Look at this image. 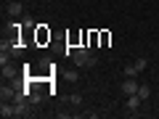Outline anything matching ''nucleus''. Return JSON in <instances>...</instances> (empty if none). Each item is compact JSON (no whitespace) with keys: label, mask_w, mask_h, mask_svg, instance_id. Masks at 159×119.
I'll return each mask as SVG.
<instances>
[{"label":"nucleus","mask_w":159,"mask_h":119,"mask_svg":"<svg viewBox=\"0 0 159 119\" xmlns=\"http://www.w3.org/2000/svg\"><path fill=\"white\" fill-rule=\"evenodd\" d=\"M0 69H3V82H6V79L11 82V79L16 77V66H13V64H6V66H0Z\"/></svg>","instance_id":"0eeeda50"},{"label":"nucleus","mask_w":159,"mask_h":119,"mask_svg":"<svg viewBox=\"0 0 159 119\" xmlns=\"http://www.w3.org/2000/svg\"><path fill=\"white\" fill-rule=\"evenodd\" d=\"M6 64H11V53L3 48V53H0V66H6Z\"/></svg>","instance_id":"f8f14e48"},{"label":"nucleus","mask_w":159,"mask_h":119,"mask_svg":"<svg viewBox=\"0 0 159 119\" xmlns=\"http://www.w3.org/2000/svg\"><path fill=\"white\" fill-rule=\"evenodd\" d=\"M8 13H11V16H21V13H24L21 0H16V3H8Z\"/></svg>","instance_id":"6e6552de"},{"label":"nucleus","mask_w":159,"mask_h":119,"mask_svg":"<svg viewBox=\"0 0 159 119\" xmlns=\"http://www.w3.org/2000/svg\"><path fill=\"white\" fill-rule=\"evenodd\" d=\"M141 103H143V98L138 95V93L127 95V101H125V108H127V114H133V117H135V114H138V108H141Z\"/></svg>","instance_id":"7ed1b4c3"},{"label":"nucleus","mask_w":159,"mask_h":119,"mask_svg":"<svg viewBox=\"0 0 159 119\" xmlns=\"http://www.w3.org/2000/svg\"><path fill=\"white\" fill-rule=\"evenodd\" d=\"M138 82H135V77H125V82H122V87H119V90L125 93V95H133V93H138Z\"/></svg>","instance_id":"39448f33"},{"label":"nucleus","mask_w":159,"mask_h":119,"mask_svg":"<svg viewBox=\"0 0 159 119\" xmlns=\"http://www.w3.org/2000/svg\"><path fill=\"white\" fill-rule=\"evenodd\" d=\"M69 106H82V95H80V93H72V95H69Z\"/></svg>","instance_id":"1a4fd4ad"},{"label":"nucleus","mask_w":159,"mask_h":119,"mask_svg":"<svg viewBox=\"0 0 159 119\" xmlns=\"http://www.w3.org/2000/svg\"><path fill=\"white\" fill-rule=\"evenodd\" d=\"M66 79H69V82H77V79H80V72H74V69H69V72H66Z\"/></svg>","instance_id":"ddd939ff"},{"label":"nucleus","mask_w":159,"mask_h":119,"mask_svg":"<svg viewBox=\"0 0 159 119\" xmlns=\"http://www.w3.org/2000/svg\"><path fill=\"white\" fill-rule=\"evenodd\" d=\"M40 101H43V93H40V90H32V95H29V103L34 106V103H40Z\"/></svg>","instance_id":"9b49d317"},{"label":"nucleus","mask_w":159,"mask_h":119,"mask_svg":"<svg viewBox=\"0 0 159 119\" xmlns=\"http://www.w3.org/2000/svg\"><path fill=\"white\" fill-rule=\"evenodd\" d=\"M0 117H3V119L16 117V106H13V101H3V103H0Z\"/></svg>","instance_id":"423d86ee"},{"label":"nucleus","mask_w":159,"mask_h":119,"mask_svg":"<svg viewBox=\"0 0 159 119\" xmlns=\"http://www.w3.org/2000/svg\"><path fill=\"white\" fill-rule=\"evenodd\" d=\"M138 95H141L143 101H148V95H151V87H148V85H141V87H138Z\"/></svg>","instance_id":"9d476101"},{"label":"nucleus","mask_w":159,"mask_h":119,"mask_svg":"<svg viewBox=\"0 0 159 119\" xmlns=\"http://www.w3.org/2000/svg\"><path fill=\"white\" fill-rule=\"evenodd\" d=\"M37 40H40V42H45V40H51V32H45V29H40V32H37Z\"/></svg>","instance_id":"4468645a"},{"label":"nucleus","mask_w":159,"mask_h":119,"mask_svg":"<svg viewBox=\"0 0 159 119\" xmlns=\"http://www.w3.org/2000/svg\"><path fill=\"white\" fill-rule=\"evenodd\" d=\"M72 61L74 66H96V56L90 53V48H74L72 51Z\"/></svg>","instance_id":"f257e3e1"},{"label":"nucleus","mask_w":159,"mask_h":119,"mask_svg":"<svg viewBox=\"0 0 159 119\" xmlns=\"http://www.w3.org/2000/svg\"><path fill=\"white\" fill-rule=\"evenodd\" d=\"M148 66V61H146V58H135V64H130V66H125V77H138V74H141L143 72V69H146Z\"/></svg>","instance_id":"f03ea898"},{"label":"nucleus","mask_w":159,"mask_h":119,"mask_svg":"<svg viewBox=\"0 0 159 119\" xmlns=\"http://www.w3.org/2000/svg\"><path fill=\"white\" fill-rule=\"evenodd\" d=\"M16 93H19V87L13 85V82H3V87H0V101H16Z\"/></svg>","instance_id":"20e7f679"},{"label":"nucleus","mask_w":159,"mask_h":119,"mask_svg":"<svg viewBox=\"0 0 159 119\" xmlns=\"http://www.w3.org/2000/svg\"><path fill=\"white\" fill-rule=\"evenodd\" d=\"M8 3H16V0H8Z\"/></svg>","instance_id":"2eb2a0df"}]
</instances>
